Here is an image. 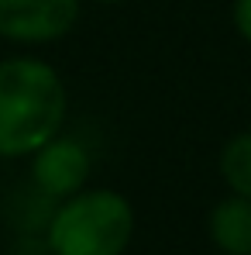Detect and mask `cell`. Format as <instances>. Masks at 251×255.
Masks as SVG:
<instances>
[{
  "label": "cell",
  "mask_w": 251,
  "mask_h": 255,
  "mask_svg": "<svg viewBox=\"0 0 251 255\" xmlns=\"http://www.w3.org/2000/svg\"><path fill=\"white\" fill-rule=\"evenodd\" d=\"M69 93L38 55L0 59V159H28L66 125Z\"/></svg>",
  "instance_id": "1"
},
{
  "label": "cell",
  "mask_w": 251,
  "mask_h": 255,
  "mask_svg": "<svg viewBox=\"0 0 251 255\" xmlns=\"http://www.w3.org/2000/svg\"><path fill=\"white\" fill-rule=\"evenodd\" d=\"M42 238L48 255H124L134 238V207L117 190L83 186L52 204Z\"/></svg>",
  "instance_id": "2"
},
{
  "label": "cell",
  "mask_w": 251,
  "mask_h": 255,
  "mask_svg": "<svg viewBox=\"0 0 251 255\" xmlns=\"http://www.w3.org/2000/svg\"><path fill=\"white\" fill-rule=\"evenodd\" d=\"M80 0H0V38L14 45L62 42L80 24Z\"/></svg>",
  "instance_id": "3"
},
{
  "label": "cell",
  "mask_w": 251,
  "mask_h": 255,
  "mask_svg": "<svg viewBox=\"0 0 251 255\" xmlns=\"http://www.w3.org/2000/svg\"><path fill=\"white\" fill-rule=\"evenodd\" d=\"M28 159H31V186H35V193L52 200V204L80 193L89 183V172H93L89 148L80 138L62 134V131L55 138H48Z\"/></svg>",
  "instance_id": "4"
},
{
  "label": "cell",
  "mask_w": 251,
  "mask_h": 255,
  "mask_svg": "<svg viewBox=\"0 0 251 255\" xmlns=\"http://www.w3.org/2000/svg\"><path fill=\"white\" fill-rule=\"evenodd\" d=\"M210 242L224 255H251V200L227 193L207 217Z\"/></svg>",
  "instance_id": "5"
},
{
  "label": "cell",
  "mask_w": 251,
  "mask_h": 255,
  "mask_svg": "<svg viewBox=\"0 0 251 255\" xmlns=\"http://www.w3.org/2000/svg\"><path fill=\"white\" fill-rule=\"evenodd\" d=\"M217 172H220L227 193L251 200V131H238L220 145Z\"/></svg>",
  "instance_id": "6"
},
{
  "label": "cell",
  "mask_w": 251,
  "mask_h": 255,
  "mask_svg": "<svg viewBox=\"0 0 251 255\" xmlns=\"http://www.w3.org/2000/svg\"><path fill=\"white\" fill-rule=\"evenodd\" d=\"M231 24L241 35V42L251 45V0H234L231 3Z\"/></svg>",
  "instance_id": "7"
},
{
  "label": "cell",
  "mask_w": 251,
  "mask_h": 255,
  "mask_svg": "<svg viewBox=\"0 0 251 255\" xmlns=\"http://www.w3.org/2000/svg\"><path fill=\"white\" fill-rule=\"evenodd\" d=\"M93 3H107V7H117V3H127V0H93Z\"/></svg>",
  "instance_id": "8"
}]
</instances>
